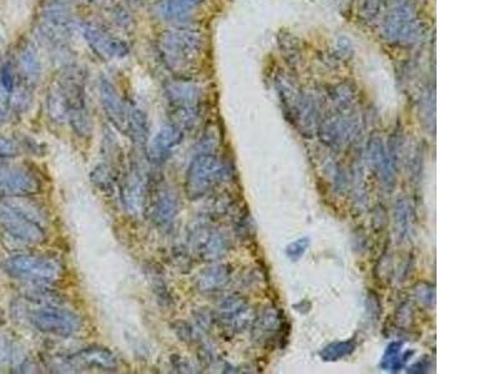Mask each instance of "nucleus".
I'll return each instance as SVG.
<instances>
[{
  "label": "nucleus",
  "mask_w": 499,
  "mask_h": 374,
  "mask_svg": "<svg viewBox=\"0 0 499 374\" xmlns=\"http://www.w3.org/2000/svg\"><path fill=\"white\" fill-rule=\"evenodd\" d=\"M178 210V200L177 196L171 190L162 188L156 195L154 201V208H152V216L154 221L159 226H167L174 221L176 213Z\"/></svg>",
  "instance_id": "obj_11"
},
{
  "label": "nucleus",
  "mask_w": 499,
  "mask_h": 374,
  "mask_svg": "<svg viewBox=\"0 0 499 374\" xmlns=\"http://www.w3.org/2000/svg\"><path fill=\"white\" fill-rule=\"evenodd\" d=\"M101 99L105 112L107 114L109 119L114 122L115 126L122 129L126 124L125 111L115 91L110 86L105 85L101 90Z\"/></svg>",
  "instance_id": "obj_13"
},
{
  "label": "nucleus",
  "mask_w": 499,
  "mask_h": 374,
  "mask_svg": "<svg viewBox=\"0 0 499 374\" xmlns=\"http://www.w3.org/2000/svg\"><path fill=\"white\" fill-rule=\"evenodd\" d=\"M36 306L30 308V323L43 333L57 337H70L80 329L81 320L76 313L50 300H34Z\"/></svg>",
  "instance_id": "obj_3"
},
{
  "label": "nucleus",
  "mask_w": 499,
  "mask_h": 374,
  "mask_svg": "<svg viewBox=\"0 0 499 374\" xmlns=\"http://www.w3.org/2000/svg\"><path fill=\"white\" fill-rule=\"evenodd\" d=\"M428 368H429V363H428V360L422 359V360H419V362L414 363V364L412 365L411 368H408V372L409 373H424V372H427Z\"/></svg>",
  "instance_id": "obj_23"
},
{
  "label": "nucleus",
  "mask_w": 499,
  "mask_h": 374,
  "mask_svg": "<svg viewBox=\"0 0 499 374\" xmlns=\"http://www.w3.org/2000/svg\"><path fill=\"white\" fill-rule=\"evenodd\" d=\"M354 349H356V343L353 341L333 342V343L326 346L319 353V355L325 362H336V360L348 357L349 354L354 352Z\"/></svg>",
  "instance_id": "obj_16"
},
{
  "label": "nucleus",
  "mask_w": 499,
  "mask_h": 374,
  "mask_svg": "<svg viewBox=\"0 0 499 374\" xmlns=\"http://www.w3.org/2000/svg\"><path fill=\"white\" fill-rule=\"evenodd\" d=\"M396 226L401 236L408 234L409 207L404 201H398L396 206Z\"/></svg>",
  "instance_id": "obj_20"
},
{
  "label": "nucleus",
  "mask_w": 499,
  "mask_h": 374,
  "mask_svg": "<svg viewBox=\"0 0 499 374\" xmlns=\"http://www.w3.org/2000/svg\"><path fill=\"white\" fill-rule=\"evenodd\" d=\"M230 267L226 265H214L205 268L199 274L196 286L201 292H214L222 288L230 279Z\"/></svg>",
  "instance_id": "obj_12"
},
{
  "label": "nucleus",
  "mask_w": 499,
  "mask_h": 374,
  "mask_svg": "<svg viewBox=\"0 0 499 374\" xmlns=\"http://www.w3.org/2000/svg\"><path fill=\"white\" fill-rule=\"evenodd\" d=\"M15 155V148L8 141L0 140V158H12Z\"/></svg>",
  "instance_id": "obj_22"
},
{
  "label": "nucleus",
  "mask_w": 499,
  "mask_h": 374,
  "mask_svg": "<svg viewBox=\"0 0 499 374\" xmlns=\"http://www.w3.org/2000/svg\"><path fill=\"white\" fill-rule=\"evenodd\" d=\"M219 320L226 331L238 333L254 320L251 307L240 297H228L219 307Z\"/></svg>",
  "instance_id": "obj_7"
},
{
  "label": "nucleus",
  "mask_w": 499,
  "mask_h": 374,
  "mask_svg": "<svg viewBox=\"0 0 499 374\" xmlns=\"http://www.w3.org/2000/svg\"><path fill=\"white\" fill-rule=\"evenodd\" d=\"M91 180L94 184L102 191L110 190L114 182V177H112V171L107 165L101 164L94 169L91 172Z\"/></svg>",
  "instance_id": "obj_19"
},
{
  "label": "nucleus",
  "mask_w": 499,
  "mask_h": 374,
  "mask_svg": "<svg viewBox=\"0 0 499 374\" xmlns=\"http://www.w3.org/2000/svg\"><path fill=\"white\" fill-rule=\"evenodd\" d=\"M308 246H309L308 237H302V239L293 241V242H291L290 245L286 247V256H287L291 261L296 262V261L301 260L302 256L306 253Z\"/></svg>",
  "instance_id": "obj_21"
},
{
  "label": "nucleus",
  "mask_w": 499,
  "mask_h": 374,
  "mask_svg": "<svg viewBox=\"0 0 499 374\" xmlns=\"http://www.w3.org/2000/svg\"><path fill=\"white\" fill-rule=\"evenodd\" d=\"M371 158L372 162L376 166V169L380 172L381 177H382V181L386 182V184H390V182H393V167H392V162H391L390 159L386 155L385 150H383L382 146L377 145L376 147H372L371 150Z\"/></svg>",
  "instance_id": "obj_18"
},
{
  "label": "nucleus",
  "mask_w": 499,
  "mask_h": 374,
  "mask_svg": "<svg viewBox=\"0 0 499 374\" xmlns=\"http://www.w3.org/2000/svg\"><path fill=\"white\" fill-rule=\"evenodd\" d=\"M226 167L215 155L199 154L190 162L185 176V193L189 200L204 197L220 180L226 176Z\"/></svg>",
  "instance_id": "obj_4"
},
{
  "label": "nucleus",
  "mask_w": 499,
  "mask_h": 374,
  "mask_svg": "<svg viewBox=\"0 0 499 374\" xmlns=\"http://www.w3.org/2000/svg\"><path fill=\"white\" fill-rule=\"evenodd\" d=\"M401 342H392L388 344L387 349H386L385 354H383L382 362H381V368L385 370H391V372H397L403 367L404 362L407 360L408 355L413 354V352H407L403 355H401Z\"/></svg>",
  "instance_id": "obj_14"
},
{
  "label": "nucleus",
  "mask_w": 499,
  "mask_h": 374,
  "mask_svg": "<svg viewBox=\"0 0 499 374\" xmlns=\"http://www.w3.org/2000/svg\"><path fill=\"white\" fill-rule=\"evenodd\" d=\"M259 329L257 331L260 332V334H265L267 336V338H270V334H278L282 332L283 323L282 321V315H281V311L278 312L275 308H270V310L265 311L262 317L259 320Z\"/></svg>",
  "instance_id": "obj_15"
},
{
  "label": "nucleus",
  "mask_w": 499,
  "mask_h": 374,
  "mask_svg": "<svg viewBox=\"0 0 499 374\" xmlns=\"http://www.w3.org/2000/svg\"><path fill=\"white\" fill-rule=\"evenodd\" d=\"M129 131H130L131 138L138 145H144L148 138V125H146V117L139 110H134L130 115L129 120Z\"/></svg>",
  "instance_id": "obj_17"
},
{
  "label": "nucleus",
  "mask_w": 499,
  "mask_h": 374,
  "mask_svg": "<svg viewBox=\"0 0 499 374\" xmlns=\"http://www.w3.org/2000/svg\"><path fill=\"white\" fill-rule=\"evenodd\" d=\"M148 191V176L139 162H133L121 182V200L129 213L138 216L144 211Z\"/></svg>",
  "instance_id": "obj_5"
},
{
  "label": "nucleus",
  "mask_w": 499,
  "mask_h": 374,
  "mask_svg": "<svg viewBox=\"0 0 499 374\" xmlns=\"http://www.w3.org/2000/svg\"><path fill=\"white\" fill-rule=\"evenodd\" d=\"M191 241L198 255L206 261L220 258L225 255L228 247V242L224 235L209 227L196 230Z\"/></svg>",
  "instance_id": "obj_8"
},
{
  "label": "nucleus",
  "mask_w": 499,
  "mask_h": 374,
  "mask_svg": "<svg viewBox=\"0 0 499 374\" xmlns=\"http://www.w3.org/2000/svg\"><path fill=\"white\" fill-rule=\"evenodd\" d=\"M4 268L14 278L38 286H51L64 277V266L49 256L17 255L5 261Z\"/></svg>",
  "instance_id": "obj_2"
},
{
  "label": "nucleus",
  "mask_w": 499,
  "mask_h": 374,
  "mask_svg": "<svg viewBox=\"0 0 499 374\" xmlns=\"http://www.w3.org/2000/svg\"><path fill=\"white\" fill-rule=\"evenodd\" d=\"M46 217L36 203L28 200H12L0 203V225L13 239L39 245L46 239Z\"/></svg>",
  "instance_id": "obj_1"
},
{
  "label": "nucleus",
  "mask_w": 499,
  "mask_h": 374,
  "mask_svg": "<svg viewBox=\"0 0 499 374\" xmlns=\"http://www.w3.org/2000/svg\"><path fill=\"white\" fill-rule=\"evenodd\" d=\"M182 132L175 126H165L157 132L148 147V158L154 164H160L169 156L172 148L181 142Z\"/></svg>",
  "instance_id": "obj_9"
},
{
  "label": "nucleus",
  "mask_w": 499,
  "mask_h": 374,
  "mask_svg": "<svg viewBox=\"0 0 499 374\" xmlns=\"http://www.w3.org/2000/svg\"><path fill=\"white\" fill-rule=\"evenodd\" d=\"M70 362L84 367L100 368L104 370H111L117 367V359L114 353L106 348H85L70 357Z\"/></svg>",
  "instance_id": "obj_10"
},
{
  "label": "nucleus",
  "mask_w": 499,
  "mask_h": 374,
  "mask_svg": "<svg viewBox=\"0 0 499 374\" xmlns=\"http://www.w3.org/2000/svg\"><path fill=\"white\" fill-rule=\"evenodd\" d=\"M41 188L38 177L24 167L0 162V191L8 195L26 196Z\"/></svg>",
  "instance_id": "obj_6"
}]
</instances>
